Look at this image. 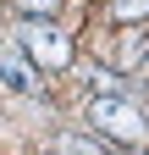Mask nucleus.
<instances>
[{
	"label": "nucleus",
	"instance_id": "obj_5",
	"mask_svg": "<svg viewBox=\"0 0 149 155\" xmlns=\"http://www.w3.org/2000/svg\"><path fill=\"white\" fill-rule=\"evenodd\" d=\"M17 11H22V17H55L61 0H17Z\"/></svg>",
	"mask_w": 149,
	"mask_h": 155
},
{
	"label": "nucleus",
	"instance_id": "obj_1",
	"mask_svg": "<svg viewBox=\"0 0 149 155\" xmlns=\"http://www.w3.org/2000/svg\"><path fill=\"white\" fill-rule=\"evenodd\" d=\"M88 122H94L110 144H127V150L149 144V122H144V111H138V105H127L122 94H94V105H88Z\"/></svg>",
	"mask_w": 149,
	"mask_h": 155
},
{
	"label": "nucleus",
	"instance_id": "obj_4",
	"mask_svg": "<svg viewBox=\"0 0 149 155\" xmlns=\"http://www.w3.org/2000/svg\"><path fill=\"white\" fill-rule=\"evenodd\" d=\"M55 155H110V150L88 144V139H55Z\"/></svg>",
	"mask_w": 149,
	"mask_h": 155
},
{
	"label": "nucleus",
	"instance_id": "obj_6",
	"mask_svg": "<svg viewBox=\"0 0 149 155\" xmlns=\"http://www.w3.org/2000/svg\"><path fill=\"white\" fill-rule=\"evenodd\" d=\"M116 22H133V17H149V0H116Z\"/></svg>",
	"mask_w": 149,
	"mask_h": 155
},
{
	"label": "nucleus",
	"instance_id": "obj_7",
	"mask_svg": "<svg viewBox=\"0 0 149 155\" xmlns=\"http://www.w3.org/2000/svg\"><path fill=\"white\" fill-rule=\"evenodd\" d=\"M94 89H100V94H122V78H116V72H100Z\"/></svg>",
	"mask_w": 149,
	"mask_h": 155
},
{
	"label": "nucleus",
	"instance_id": "obj_2",
	"mask_svg": "<svg viewBox=\"0 0 149 155\" xmlns=\"http://www.w3.org/2000/svg\"><path fill=\"white\" fill-rule=\"evenodd\" d=\"M17 45H22L28 61H39L50 72L72 67V39L55 28V17H17Z\"/></svg>",
	"mask_w": 149,
	"mask_h": 155
},
{
	"label": "nucleus",
	"instance_id": "obj_3",
	"mask_svg": "<svg viewBox=\"0 0 149 155\" xmlns=\"http://www.w3.org/2000/svg\"><path fill=\"white\" fill-rule=\"evenodd\" d=\"M0 83L17 89V94H28L33 83H39V78H33V61H28L22 50H0Z\"/></svg>",
	"mask_w": 149,
	"mask_h": 155
}]
</instances>
